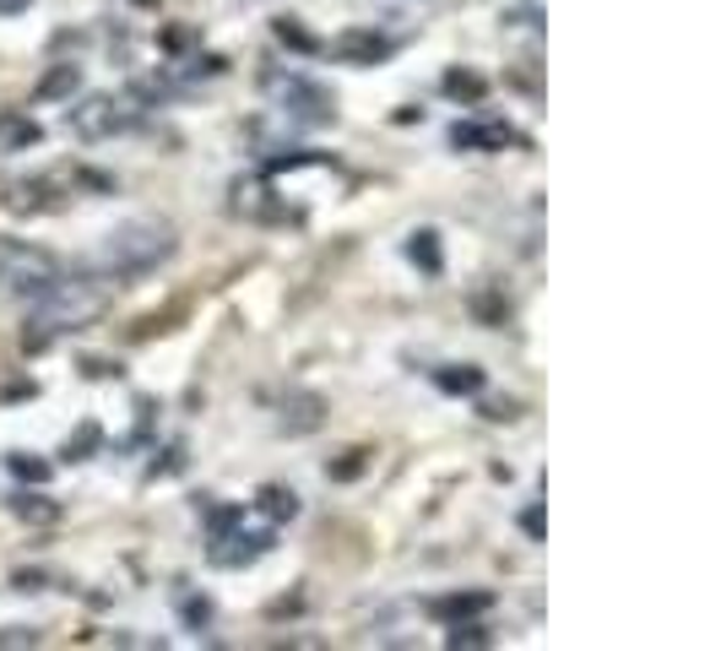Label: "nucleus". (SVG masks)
<instances>
[{
  "instance_id": "obj_1",
  "label": "nucleus",
  "mask_w": 721,
  "mask_h": 651,
  "mask_svg": "<svg viewBox=\"0 0 721 651\" xmlns=\"http://www.w3.org/2000/svg\"><path fill=\"white\" fill-rule=\"evenodd\" d=\"M120 283L115 277H55L38 299H33V316H27V331H22V347L27 353H44L49 342H60V336H71V331H82V326H93L104 316V305H109V294H115Z\"/></svg>"
},
{
  "instance_id": "obj_27",
  "label": "nucleus",
  "mask_w": 721,
  "mask_h": 651,
  "mask_svg": "<svg viewBox=\"0 0 721 651\" xmlns=\"http://www.w3.org/2000/svg\"><path fill=\"white\" fill-rule=\"evenodd\" d=\"M82 369H87L93 380H109V375H120V364H109V358H87Z\"/></svg>"
},
{
  "instance_id": "obj_25",
  "label": "nucleus",
  "mask_w": 721,
  "mask_h": 651,
  "mask_svg": "<svg viewBox=\"0 0 721 651\" xmlns=\"http://www.w3.org/2000/svg\"><path fill=\"white\" fill-rule=\"evenodd\" d=\"M196 44V27H163L157 33V49H168V55H179V49H190Z\"/></svg>"
},
{
  "instance_id": "obj_9",
  "label": "nucleus",
  "mask_w": 721,
  "mask_h": 651,
  "mask_svg": "<svg viewBox=\"0 0 721 651\" xmlns=\"http://www.w3.org/2000/svg\"><path fill=\"white\" fill-rule=\"evenodd\" d=\"M521 137L510 131V126H499V120H488V126H450V147H461V153H499V147H516Z\"/></svg>"
},
{
  "instance_id": "obj_26",
  "label": "nucleus",
  "mask_w": 721,
  "mask_h": 651,
  "mask_svg": "<svg viewBox=\"0 0 721 651\" xmlns=\"http://www.w3.org/2000/svg\"><path fill=\"white\" fill-rule=\"evenodd\" d=\"M0 647H38V630H27V625H5V630H0Z\"/></svg>"
},
{
  "instance_id": "obj_7",
  "label": "nucleus",
  "mask_w": 721,
  "mask_h": 651,
  "mask_svg": "<svg viewBox=\"0 0 721 651\" xmlns=\"http://www.w3.org/2000/svg\"><path fill=\"white\" fill-rule=\"evenodd\" d=\"M320 55H331L336 66H380V60H391V38L375 27H347L331 44H320Z\"/></svg>"
},
{
  "instance_id": "obj_13",
  "label": "nucleus",
  "mask_w": 721,
  "mask_h": 651,
  "mask_svg": "<svg viewBox=\"0 0 721 651\" xmlns=\"http://www.w3.org/2000/svg\"><path fill=\"white\" fill-rule=\"evenodd\" d=\"M483 369L477 364H445V369H434V386L445 391V396H477L483 391Z\"/></svg>"
},
{
  "instance_id": "obj_4",
  "label": "nucleus",
  "mask_w": 721,
  "mask_h": 651,
  "mask_svg": "<svg viewBox=\"0 0 721 651\" xmlns=\"http://www.w3.org/2000/svg\"><path fill=\"white\" fill-rule=\"evenodd\" d=\"M267 87H272V98L283 104V115H288L293 126H309V131H320V126H331L336 120V93L331 87H320V82H309V76H298V71H272L267 76Z\"/></svg>"
},
{
  "instance_id": "obj_28",
  "label": "nucleus",
  "mask_w": 721,
  "mask_h": 651,
  "mask_svg": "<svg viewBox=\"0 0 721 651\" xmlns=\"http://www.w3.org/2000/svg\"><path fill=\"white\" fill-rule=\"evenodd\" d=\"M521 526H527V532H532V537H543V505H532V510H527V516H521Z\"/></svg>"
},
{
  "instance_id": "obj_11",
  "label": "nucleus",
  "mask_w": 721,
  "mask_h": 651,
  "mask_svg": "<svg viewBox=\"0 0 721 651\" xmlns=\"http://www.w3.org/2000/svg\"><path fill=\"white\" fill-rule=\"evenodd\" d=\"M71 93H82V66H71V60L49 66V71H44V82L33 87V98H38V104H71Z\"/></svg>"
},
{
  "instance_id": "obj_15",
  "label": "nucleus",
  "mask_w": 721,
  "mask_h": 651,
  "mask_svg": "<svg viewBox=\"0 0 721 651\" xmlns=\"http://www.w3.org/2000/svg\"><path fill=\"white\" fill-rule=\"evenodd\" d=\"M407 261H413L418 272L439 277V267H445V250H439V234H434V228H413V234H407Z\"/></svg>"
},
{
  "instance_id": "obj_22",
  "label": "nucleus",
  "mask_w": 721,
  "mask_h": 651,
  "mask_svg": "<svg viewBox=\"0 0 721 651\" xmlns=\"http://www.w3.org/2000/svg\"><path fill=\"white\" fill-rule=\"evenodd\" d=\"M0 137H5V153H22V147H38V126L33 120H0Z\"/></svg>"
},
{
  "instance_id": "obj_6",
  "label": "nucleus",
  "mask_w": 721,
  "mask_h": 651,
  "mask_svg": "<svg viewBox=\"0 0 721 651\" xmlns=\"http://www.w3.org/2000/svg\"><path fill=\"white\" fill-rule=\"evenodd\" d=\"M277 548V537L272 532H245V521L239 526H228L223 537H212V548H206V559L217 565V570H250L256 559H267Z\"/></svg>"
},
{
  "instance_id": "obj_21",
  "label": "nucleus",
  "mask_w": 721,
  "mask_h": 651,
  "mask_svg": "<svg viewBox=\"0 0 721 651\" xmlns=\"http://www.w3.org/2000/svg\"><path fill=\"white\" fill-rule=\"evenodd\" d=\"M98 446H104V429H98V424H82L76 435H66L60 457H66V462H87V457H93Z\"/></svg>"
},
{
  "instance_id": "obj_17",
  "label": "nucleus",
  "mask_w": 721,
  "mask_h": 651,
  "mask_svg": "<svg viewBox=\"0 0 721 651\" xmlns=\"http://www.w3.org/2000/svg\"><path fill=\"white\" fill-rule=\"evenodd\" d=\"M439 87H445V98H456V104H483V98H488V76L461 71V66H456V71H445V82H439Z\"/></svg>"
},
{
  "instance_id": "obj_24",
  "label": "nucleus",
  "mask_w": 721,
  "mask_h": 651,
  "mask_svg": "<svg viewBox=\"0 0 721 651\" xmlns=\"http://www.w3.org/2000/svg\"><path fill=\"white\" fill-rule=\"evenodd\" d=\"M179 614L190 630H206L212 625V597H179Z\"/></svg>"
},
{
  "instance_id": "obj_12",
  "label": "nucleus",
  "mask_w": 721,
  "mask_h": 651,
  "mask_svg": "<svg viewBox=\"0 0 721 651\" xmlns=\"http://www.w3.org/2000/svg\"><path fill=\"white\" fill-rule=\"evenodd\" d=\"M44 196H49V179H11V185L0 190V206H5V212H44V206H49Z\"/></svg>"
},
{
  "instance_id": "obj_8",
  "label": "nucleus",
  "mask_w": 721,
  "mask_h": 651,
  "mask_svg": "<svg viewBox=\"0 0 721 651\" xmlns=\"http://www.w3.org/2000/svg\"><path fill=\"white\" fill-rule=\"evenodd\" d=\"M320 424H326V396H315V391H288L283 396V418H277L283 435H315Z\"/></svg>"
},
{
  "instance_id": "obj_20",
  "label": "nucleus",
  "mask_w": 721,
  "mask_h": 651,
  "mask_svg": "<svg viewBox=\"0 0 721 651\" xmlns=\"http://www.w3.org/2000/svg\"><path fill=\"white\" fill-rule=\"evenodd\" d=\"M272 33H277V44H288L293 55H320V38H315L298 16H277V22H272Z\"/></svg>"
},
{
  "instance_id": "obj_16",
  "label": "nucleus",
  "mask_w": 721,
  "mask_h": 651,
  "mask_svg": "<svg viewBox=\"0 0 721 651\" xmlns=\"http://www.w3.org/2000/svg\"><path fill=\"white\" fill-rule=\"evenodd\" d=\"M256 510H261L272 526H283V521H293V516H298V494H293V488H283V484H267L261 494H256Z\"/></svg>"
},
{
  "instance_id": "obj_5",
  "label": "nucleus",
  "mask_w": 721,
  "mask_h": 651,
  "mask_svg": "<svg viewBox=\"0 0 721 651\" xmlns=\"http://www.w3.org/2000/svg\"><path fill=\"white\" fill-rule=\"evenodd\" d=\"M131 126H137V109H131V98H115V93H87L76 109H66V131L76 142H109Z\"/></svg>"
},
{
  "instance_id": "obj_2",
  "label": "nucleus",
  "mask_w": 721,
  "mask_h": 651,
  "mask_svg": "<svg viewBox=\"0 0 721 651\" xmlns=\"http://www.w3.org/2000/svg\"><path fill=\"white\" fill-rule=\"evenodd\" d=\"M174 250H179L174 223H163V217H131V223H120V228L104 234V245H98V272L115 277V283H131V277L157 272L163 261H174Z\"/></svg>"
},
{
  "instance_id": "obj_23",
  "label": "nucleus",
  "mask_w": 721,
  "mask_h": 651,
  "mask_svg": "<svg viewBox=\"0 0 721 651\" xmlns=\"http://www.w3.org/2000/svg\"><path fill=\"white\" fill-rule=\"evenodd\" d=\"M364 467H369V451H342V462H326V478H336V484H353Z\"/></svg>"
},
{
  "instance_id": "obj_19",
  "label": "nucleus",
  "mask_w": 721,
  "mask_h": 651,
  "mask_svg": "<svg viewBox=\"0 0 721 651\" xmlns=\"http://www.w3.org/2000/svg\"><path fill=\"white\" fill-rule=\"evenodd\" d=\"M445 647L450 651H477V647H494V636H488L483 619H456V625L445 630Z\"/></svg>"
},
{
  "instance_id": "obj_14",
  "label": "nucleus",
  "mask_w": 721,
  "mask_h": 651,
  "mask_svg": "<svg viewBox=\"0 0 721 651\" xmlns=\"http://www.w3.org/2000/svg\"><path fill=\"white\" fill-rule=\"evenodd\" d=\"M5 505H11V516H16V521H33V526H49V521L60 516V505H55L49 494H38V488H33V494H27V488H16Z\"/></svg>"
},
{
  "instance_id": "obj_3",
  "label": "nucleus",
  "mask_w": 721,
  "mask_h": 651,
  "mask_svg": "<svg viewBox=\"0 0 721 651\" xmlns=\"http://www.w3.org/2000/svg\"><path fill=\"white\" fill-rule=\"evenodd\" d=\"M60 272H66L60 256H49V250H38L27 239H0V294L33 305Z\"/></svg>"
},
{
  "instance_id": "obj_10",
  "label": "nucleus",
  "mask_w": 721,
  "mask_h": 651,
  "mask_svg": "<svg viewBox=\"0 0 721 651\" xmlns=\"http://www.w3.org/2000/svg\"><path fill=\"white\" fill-rule=\"evenodd\" d=\"M494 608V592H450V597H434L429 614L439 625H456V619H483Z\"/></svg>"
},
{
  "instance_id": "obj_29",
  "label": "nucleus",
  "mask_w": 721,
  "mask_h": 651,
  "mask_svg": "<svg viewBox=\"0 0 721 651\" xmlns=\"http://www.w3.org/2000/svg\"><path fill=\"white\" fill-rule=\"evenodd\" d=\"M33 0H0V16H16V11H27Z\"/></svg>"
},
{
  "instance_id": "obj_18",
  "label": "nucleus",
  "mask_w": 721,
  "mask_h": 651,
  "mask_svg": "<svg viewBox=\"0 0 721 651\" xmlns=\"http://www.w3.org/2000/svg\"><path fill=\"white\" fill-rule=\"evenodd\" d=\"M5 467H11V478H16V484H33V488H44L49 478H55V462H44L38 451H11V457H5Z\"/></svg>"
}]
</instances>
